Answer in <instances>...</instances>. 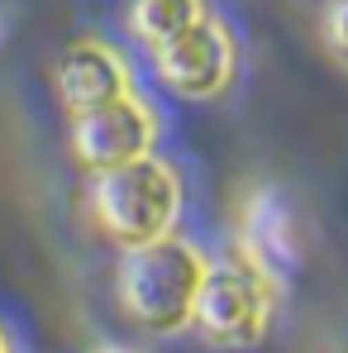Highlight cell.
<instances>
[{
    "mask_svg": "<svg viewBox=\"0 0 348 353\" xmlns=\"http://www.w3.org/2000/svg\"><path fill=\"white\" fill-rule=\"evenodd\" d=\"M205 258L196 243L186 239H158V243H143V248H129L119 258V277L115 292L124 315L148 330V334H181L191 330V315H196V296L205 282Z\"/></svg>",
    "mask_w": 348,
    "mask_h": 353,
    "instance_id": "cell-1",
    "label": "cell"
},
{
    "mask_svg": "<svg viewBox=\"0 0 348 353\" xmlns=\"http://www.w3.org/2000/svg\"><path fill=\"white\" fill-rule=\"evenodd\" d=\"M91 215L101 225V234L129 248L158 243L172 234L176 215H181V181L163 158H139L110 172H96L91 181Z\"/></svg>",
    "mask_w": 348,
    "mask_h": 353,
    "instance_id": "cell-2",
    "label": "cell"
},
{
    "mask_svg": "<svg viewBox=\"0 0 348 353\" xmlns=\"http://www.w3.org/2000/svg\"><path fill=\"white\" fill-rule=\"evenodd\" d=\"M272 305H277L272 268H263L258 258L234 248L225 263L205 268L191 325L215 349H253V344H263V334L272 325Z\"/></svg>",
    "mask_w": 348,
    "mask_h": 353,
    "instance_id": "cell-3",
    "label": "cell"
},
{
    "mask_svg": "<svg viewBox=\"0 0 348 353\" xmlns=\"http://www.w3.org/2000/svg\"><path fill=\"white\" fill-rule=\"evenodd\" d=\"M153 139H158V115L134 91L101 105V110L72 115V158L86 172H110V168L148 158Z\"/></svg>",
    "mask_w": 348,
    "mask_h": 353,
    "instance_id": "cell-4",
    "label": "cell"
},
{
    "mask_svg": "<svg viewBox=\"0 0 348 353\" xmlns=\"http://www.w3.org/2000/svg\"><path fill=\"white\" fill-rule=\"evenodd\" d=\"M153 67L163 77V86H172L186 101H210L229 86L234 77V39L225 34L220 19L201 14L186 34H176L172 43L153 48Z\"/></svg>",
    "mask_w": 348,
    "mask_h": 353,
    "instance_id": "cell-5",
    "label": "cell"
},
{
    "mask_svg": "<svg viewBox=\"0 0 348 353\" xmlns=\"http://www.w3.org/2000/svg\"><path fill=\"white\" fill-rule=\"evenodd\" d=\"M53 86H58V101L72 115H86V110H101L119 96H129V67L119 62L115 48L96 43V39H81L58 58Z\"/></svg>",
    "mask_w": 348,
    "mask_h": 353,
    "instance_id": "cell-6",
    "label": "cell"
},
{
    "mask_svg": "<svg viewBox=\"0 0 348 353\" xmlns=\"http://www.w3.org/2000/svg\"><path fill=\"white\" fill-rule=\"evenodd\" d=\"M201 0H124V24L143 48H163L201 19Z\"/></svg>",
    "mask_w": 348,
    "mask_h": 353,
    "instance_id": "cell-7",
    "label": "cell"
},
{
    "mask_svg": "<svg viewBox=\"0 0 348 353\" xmlns=\"http://www.w3.org/2000/svg\"><path fill=\"white\" fill-rule=\"evenodd\" d=\"M325 43L348 67V0H329L325 5Z\"/></svg>",
    "mask_w": 348,
    "mask_h": 353,
    "instance_id": "cell-8",
    "label": "cell"
},
{
    "mask_svg": "<svg viewBox=\"0 0 348 353\" xmlns=\"http://www.w3.org/2000/svg\"><path fill=\"white\" fill-rule=\"evenodd\" d=\"M96 353H139V349H124V344H101Z\"/></svg>",
    "mask_w": 348,
    "mask_h": 353,
    "instance_id": "cell-9",
    "label": "cell"
},
{
    "mask_svg": "<svg viewBox=\"0 0 348 353\" xmlns=\"http://www.w3.org/2000/svg\"><path fill=\"white\" fill-rule=\"evenodd\" d=\"M0 353H10V339H5V334H0Z\"/></svg>",
    "mask_w": 348,
    "mask_h": 353,
    "instance_id": "cell-10",
    "label": "cell"
}]
</instances>
